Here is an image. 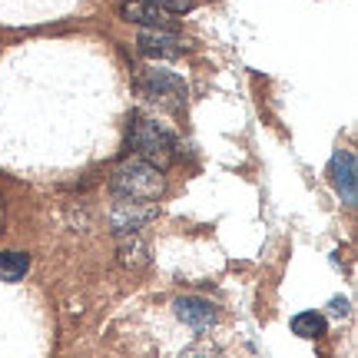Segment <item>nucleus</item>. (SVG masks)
<instances>
[{
	"label": "nucleus",
	"instance_id": "7",
	"mask_svg": "<svg viewBox=\"0 0 358 358\" xmlns=\"http://www.w3.org/2000/svg\"><path fill=\"white\" fill-rule=\"evenodd\" d=\"M120 17L129 24H140L146 30H173V17L163 7H156L150 0H123L120 3Z\"/></svg>",
	"mask_w": 358,
	"mask_h": 358
},
{
	"label": "nucleus",
	"instance_id": "9",
	"mask_svg": "<svg viewBox=\"0 0 358 358\" xmlns=\"http://www.w3.org/2000/svg\"><path fill=\"white\" fill-rule=\"evenodd\" d=\"M30 272V259L24 252H0V282H20Z\"/></svg>",
	"mask_w": 358,
	"mask_h": 358
},
{
	"label": "nucleus",
	"instance_id": "4",
	"mask_svg": "<svg viewBox=\"0 0 358 358\" xmlns=\"http://www.w3.org/2000/svg\"><path fill=\"white\" fill-rule=\"evenodd\" d=\"M136 50L146 60H176L179 53L186 50V43L173 30H143L136 37Z\"/></svg>",
	"mask_w": 358,
	"mask_h": 358
},
{
	"label": "nucleus",
	"instance_id": "12",
	"mask_svg": "<svg viewBox=\"0 0 358 358\" xmlns=\"http://www.w3.org/2000/svg\"><path fill=\"white\" fill-rule=\"evenodd\" d=\"M332 315H338V319H342V315H348V302H345V299H332Z\"/></svg>",
	"mask_w": 358,
	"mask_h": 358
},
{
	"label": "nucleus",
	"instance_id": "2",
	"mask_svg": "<svg viewBox=\"0 0 358 358\" xmlns=\"http://www.w3.org/2000/svg\"><path fill=\"white\" fill-rule=\"evenodd\" d=\"M110 189L123 203H156L166 192V176H163V169L133 156L110 173Z\"/></svg>",
	"mask_w": 358,
	"mask_h": 358
},
{
	"label": "nucleus",
	"instance_id": "1",
	"mask_svg": "<svg viewBox=\"0 0 358 358\" xmlns=\"http://www.w3.org/2000/svg\"><path fill=\"white\" fill-rule=\"evenodd\" d=\"M127 143L136 159H143V163H150V166H156V169H166L169 163H176V156H179L176 133H173L166 123H159V120L143 116V113H136L129 120Z\"/></svg>",
	"mask_w": 358,
	"mask_h": 358
},
{
	"label": "nucleus",
	"instance_id": "13",
	"mask_svg": "<svg viewBox=\"0 0 358 358\" xmlns=\"http://www.w3.org/2000/svg\"><path fill=\"white\" fill-rule=\"evenodd\" d=\"M186 358H216L213 352H192V355H186Z\"/></svg>",
	"mask_w": 358,
	"mask_h": 358
},
{
	"label": "nucleus",
	"instance_id": "10",
	"mask_svg": "<svg viewBox=\"0 0 358 358\" xmlns=\"http://www.w3.org/2000/svg\"><path fill=\"white\" fill-rule=\"evenodd\" d=\"M292 332L299 338H319V335H325V319L319 312H299L292 319Z\"/></svg>",
	"mask_w": 358,
	"mask_h": 358
},
{
	"label": "nucleus",
	"instance_id": "5",
	"mask_svg": "<svg viewBox=\"0 0 358 358\" xmlns=\"http://www.w3.org/2000/svg\"><path fill=\"white\" fill-rule=\"evenodd\" d=\"M329 176H332L335 192L342 196L345 206H355L358 199V176H355V153L352 150H338L329 163Z\"/></svg>",
	"mask_w": 358,
	"mask_h": 358
},
{
	"label": "nucleus",
	"instance_id": "6",
	"mask_svg": "<svg viewBox=\"0 0 358 358\" xmlns=\"http://www.w3.org/2000/svg\"><path fill=\"white\" fill-rule=\"evenodd\" d=\"M173 308H176V319L186 322V325H192L196 332L213 329L216 319H219L216 306H213L209 299H199V295H179L176 302H173Z\"/></svg>",
	"mask_w": 358,
	"mask_h": 358
},
{
	"label": "nucleus",
	"instance_id": "11",
	"mask_svg": "<svg viewBox=\"0 0 358 358\" xmlns=\"http://www.w3.org/2000/svg\"><path fill=\"white\" fill-rule=\"evenodd\" d=\"M150 3H156V7H163L166 13H186L196 3V0H150Z\"/></svg>",
	"mask_w": 358,
	"mask_h": 358
},
{
	"label": "nucleus",
	"instance_id": "3",
	"mask_svg": "<svg viewBox=\"0 0 358 358\" xmlns=\"http://www.w3.org/2000/svg\"><path fill=\"white\" fill-rule=\"evenodd\" d=\"M136 90H140V96L159 103V106H169V110H182V103L189 96V87L182 83V77L169 73V70H143V73H136Z\"/></svg>",
	"mask_w": 358,
	"mask_h": 358
},
{
	"label": "nucleus",
	"instance_id": "8",
	"mask_svg": "<svg viewBox=\"0 0 358 358\" xmlns=\"http://www.w3.org/2000/svg\"><path fill=\"white\" fill-rule=\"evenodd\" d=\"M153 216H156L153 203H123L120 199L113 209V229L120 236H129V232H140Z\"/></svg>",
	"mask_w": 358,
	"mask_h": 358
}]
</instances>
